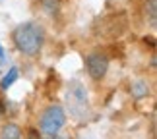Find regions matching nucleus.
Instances as JSON below:
<instances>
[{
    "instance_id": "obj_1",
    "label": "nucleus",
    "mask_w": 157,
    "mask_h": 139,
    "mask_svg": "<svg viewBox=\"0 0 157 139\" xmlns=\"http://www.w3.org/2000/svg\"><path fill=\"white\" fill-rule=\"evenodd\" d=\"M12 41H14L16 48L20 52H23L25 56H37L43 48L45 43V33L37 23H21L14 29L12 33Z\"/></svg>"
},
{
    "instance_id": "obj_2",
    "label": "nucleus",
    "mask_w": 157,
    "mask_h": 139,
    "mask_svg": "<svg viewBox=\"0 0 157 139\" xmlns=\"http://www.w3.org/2000/svg\"><path fill=\"white\" fill-rule=\"evenodd\" d=\"M64 122H66L64 110L58 104H51L43 114H41L39 130H41V134L47 135V137H56V134L64 126Z\"/></svg>"
},
{
    "instance_id": "obj_3",
    "label": "nucleus",
    "mask_w": 157,
    "mask_h": 139,
    "mask_svg": "<svg viewBox=\"0 0 157 139\" xmlns=\"http://www.w3.org/2000/svg\"><path fill=\"white\" fill-rule=\"evenodd\" d=\"M86 70L89 77H93V79H103L107 75V70H109V58L107 54L103 52H91L86 56Z\"/></svg>"
},
{
    "instance_id": "obj_4",
    "label": "nucleus",
    "mask_w": 157,
    "mask_h": 139,
    "mask_svg": "<svg viewBox=\"0 0 157 139\" xmlns=\"http://www.w3.org/2000/svg\"><path fill=\"white\" fill-rule=\"evenodd\" d=\"M0 139H21V130L16 124H4L0 130Z\"/></svg>"
},
{
    "instance_id": "obj_5",
    "label": "nucleus",
    "mask_w": 157,
    "mask_h": 139,
    "mask_svg": "<svg viewBox=\"0 0 157 139\" xmlns=\"http://www.w3.org/2000/svg\"><path fill=\"white\" fill-rule=\"evenodd\" d=\"M16 79H17V68H12L8 74L2 77V81H0V89H8Z\"/></svg>"
},
{
    "instance_id": "obj_6",
    "label": "nucleus",
    "mask_w": 157,
    "mask_h": 139,
    "mask_svg": "<svg viewBox=\"0 0 157 139\" xmlns=\"http://www.w3.org/2000/svg\"><path fill=\"white\" fill-rule=\"evenodd\" d=\"M41 6L47 14H56L60 8V0H41Z\"/></svg>"
},
{
    "instance_id": "obj_7",
    "label": "nucleus",
    "mask_w": 157,
    "mask_h": 139,
    "mask_svg": "<svg viewBox=\"0 0 157 139\" xmlns=\"http://www.w3.org/2000/svg\"><path fill=\"white\" fill-rule=\"evenodd\" d=\"M132 93H134V97H144V95H147V87L144 83H136L132 87Z\"/></svg>"
},
{
    "instance_id": "obj_8",
    "label": "nucleus",
    "mask_w": 157,
    "mask_h": 139,
    "mask_svg": "<svg viewBox=\"0 0 157 139\" xmlns=\"http://www.w3.org/2000/svg\"><path fill=\"white\" fill-rule=\"evenodd\" d=\"M27 139H39V135H37V134H35V131H31V135H29Z\"/></svg>"
},
{
    "instance_id": "obj_9",
    "label": "nucleus",
    "mask_w": 157,
    "mask_h": 139,
    "mask_svg": "<svg viewBox=\"0 0 157 139\" xmlns=\"http://www.w3.org/2000/svg\"><path fill=\"white\" fill-rule=\"evenodd\" d=\"M0 60H4V50H2V46H0Z\"/></svg>"
}]
</instances>
